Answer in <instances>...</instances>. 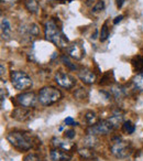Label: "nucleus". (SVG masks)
Returning <instances> with one entry per match:
<instances>
[{"label":"nucleus","mask_w":143,"mask_h":161,"mask_svg":"<svg viewBox=\"0 0 143 161\" xmlns=\"http://www.w3.org/2000/svg\"><path fill=\"white\" fill-rule=\"evenodd\" d=\"M7 140L9 143L18 149L19 151H28L34 147V141L32 135L23 131H11L7 135Z\"/></svg>","instance_id":"obj_1"},{"label":"nucleus","mask_w":143,"mask_h":161,"mask_svg":"<svg viewBox=\"0 0 143 161\" xmlns=\"http://www.w3.org/2000/svg\"><path fill=\"white\" fill-rule=\"evenodd\" d=\"M45 39L51 43L55 44L56 47H64L68 43V39L63 33L62 29L56 25L54 20H49L45 23Z\"/></svg>","instance_id":"obj_2"},{"label":"nucleus","mask_w":143,"mask_h":161,"mask_svg":"<svg viewBox=\"0 0 143 161\" xmlns=\"http://www.w3.org/2000/svg\"><path fill=\"white\" fill-rule=\"evenodd\" d=\"M110 152L117 159H125L131 156L133 152V147H132L130 141H124L121 138H114L110 146Z\"/></svg>","instance_id":"obj_3"},{"label":"nucleus","mask_w":143,"mask_h":161,"mask_svg":"<svg viewBox=\"0 0 143 161\" xmlns=\"http://www.w3.org/2000/svg\"><path fill=\"white\" fill-rule=\"evenodd\" d=\"M62 98V93L60 90L53 86H46L40 90L39 93V102L43 106H51Z\"/></svg>","instance_id":"obj_4"},{"label":"nucleus","mask_w":143,"mask_h":161,"mask_svg":"<svg viewBox=\"0 0 143 161\" xmlns=\"http://www.w3.org/2000/svg\"><path fill=\"white\" fill-rule=\"evenodd\" d=\"M10 80H11V84L16 90L18 91H24L29 90L32 85V78L28 75L25 72L21 71H13L10 74Z\"/></svg>","instance_id":"obj_5"},{"label":"nucleus","mask_w":143,"mask_h":161,"mask_svg":"<svg viewBox=\"0 0 143 161\" xmlns=\"http://www.w3.org/2000/svg\"><path fill=\"white\" fill-rule=\"evenodd\" d=\"M114 129V125L108 119H103L100 121H97L95 125L89 126L88 129L86 130V132H87V135L99 136V135H108Z\"/></svg>","instance_id":"obj_6"},{"label":"nucleus","mask_w":143,"mask_h":161,"mask_svg":"<svg viewBox=\"0 0 143 161\" xmlns=\"http://www.w3.org/2000/svg\"><path fill=\"white\" fill-rule=\"evenodd\" d=\"M38 102H39V96H36V94L33 92H25L22 93V94H19L17 96V103H18V105L25 108L35 107Z\"/></svg>","instance_id":"obj_7"},{"label":"nucleus","mask_w":143,"mask_h":161,"mask_svg":"<svg viewBox=\"0 0 143 161\" xmlns=\"http://www.w3.org/2000/svg\"><path fill=\"white\" fill-rule=\"evenodd\" d=\"M54 80H55V82L58 85L66 88V90H71V88H73L76 85L75 78L72 75H69V74L65 73V72H62V71L56 72L55 75H54Z\"/></svg>","instance_id":"obj_8"},{"label":"nucleus","mask_w":143,"mask_h":161,"mask_svg":"<svg viewBox=\"0 0 143 161\" xmlns=\"http://www.w3.org/2000/svg\"><path fill=\"white\" fill-rule=\"evenodd\" d=\"M67 53L72 58L79 61L85 56V49L79 43H73L67 47Z\"/></svg>","instance_id":"obj_9"},{"label":"nucleus","mask_w":143,"mask_h":161,"mask_svg":"<svg viewBox=\"0 0 143 161\" xmlns=\"http://www.w3.org/2000/svg\"><path fill=\"white\" fill-rule=\"evenodd\" d=\"M50 158L52 161H71L73 156L72 153H69V151L55 148V149H52L50 152Z\"/></svg>","instance_id":"obj_10"},{"label":"nucleus","mask_w":143,"mask_h":161,"mask_svg":"<svg viewBox=\"0 0 143 161\" xmlns=\"http://www.w3.org/2000/svg\"><path fill=\"white\" fill-rule=\"evenodd\" d=\"M77 75H78L79 80H81L83 83L88 84V85H90V84H94L95 82H96V80H97L96 74L94 73V71H92V69H79L78 73H77Z\"/></svg>","instance_id":"obj_11"},{"label":"nucleus","mask_w":143,"mask_h":161,"mask_svg":"<svg viewBox=\"0 0 143 161\" xmlns=\"http://www.w3.org/2000/svg\"><path fill=\"white\" fill-rule=\"evenodd\" d=\"M52 145H53L55 148L66 150V151H72L74 148H76V145H75V143L68 142L67 140L60 138V137H54V138L52 139Z\"/></svg>","instance_id":"obj_12"},{"label":"nucleus","mask_w":143,"mask_h":161,"mask_svg":"<svg viewBox=\"0 0 143 161\" xmlns=\"http://www.w3.org/2000/svg\"><path fill=\"white\" fill-rule=\"evenodd\" d=\"M30 110L29 108H25V107H17L13 109L11 114V117L16 120H19V121H25L30 118Z\"/></svg>","instance_id":"obj_13"},{"label":"nucleus","mask_w":143,"mask_h":161,"mask_svg":"<svg viewBox=\"0 0 143 161\" xmlns=\"http://www.w3.org/2000/svg\"><path fill=\"white\" fill-rule=\"evenodd\" d=\"M123 118H124V114H123V112H121L120 109H116V110L112 112L111 116L108 118V120L114 125V128H118L119 125H121V124L124 123V121H123Z\"/></svg>","instance_id":"obj_14"},{"label":"nucleus","mask_w":143,"mask_h":161,"mask_svg":"<svg viewBox=\"0 0 143 161\" xmlns=\"http://www.w3.org/2000/svg\"><path fill=\"white\" fill-rule=\"evenodd\" d=\"M110 94L116 99H122L127 96V91H125L124 86L114 85V86H112L111 90H110Z\"/></svg>","instance_id":"obj_15"},{"label":"nucleus","mask_w":143,"mask_h":161,"mask_svg":"<svg viewBox=\"0 0 143 161\" xmlns=\"http://www.w3.org/2000/svg\"><path fill=\"white\" fill-rule=\"evenodd\" d=\"M10 32H11L10 22L8 21V19L1 18V36H3V39H6V40L9 39Z\"/></svg>","instance_id":"obj_16"},{"label":"nucleus","mask_w":143,"mask_h":161,"mask_svg":"<svg viewBox=\"0 0 143 161\" xmlns=\"http://www.w3.org/2000/svg\"><path fill=\"white\" fill-rule=\"evenodd\" d=\"M78 154L83 159H85V160H92V159H94L96 157V153H95L94 150L92 148H87V147L78 149Z\"/></svg>","instance_id":"obj_17"},{"label":"nucleus","mask_w":143,"mask_h":161,"mask_svg":"<svg viewBox=\"0 0 143 161\" xmlns=\"http://www.w3.org/2000/svg\"><path fill=\"white\" fill-rule=\"evenodd\" d=\"M112 83H114V72L112 71H108L101 77L100 82H99V85H111Z\"/></svg>","instance_id":"obj_18"},{"label":"nucleus","mask_w":143,"mask_h":161,"mask_svg":"<svg viewBox=\"0 0 143 161\" xmlns=\"http://www.w3.org/2000/svg\"><path fill=\"white\" fill-rule=\"evenodd\" d=\"M83 145L87 148H92L94 149L97 145H98V138L94 135H87L85 138L83 139Z\"/></svg>","instance_id":"obj_19"},{"label":"nucleus","mask_w":143,"mask_h":161,"mask_svg":"<svg viewBox=\"0 0 143 161\" xmlns=\"http://www.w3.org/2000/svg\"><path fill=\"white\" fill-rule=\"evenodd\" d=\"M24 6L28 9V11L31 14H38L40 10L38 0H24Z\"/></svg>","instance_id":"obj_20"},{"label":"nucleus","mask_w":143,"mask_h":161,"mask_svg":"<svg viewBox=\"0 0 143 161\" xmlns=\"http://www.w3.org/2000/svg\"><path fill=\"white\" fill-rule=\"evenodd\" d=\"M131 64H132V66H133L134 71L142 73L143 72V56L142 55L134 56L131 61Z\"/></svg>","instance_id":"obj_21"},{"label":"nucleus","mask_w":143,"mask_h":161,"mask_svg":"<svg viewBox=\"0 0 143 161\" xmlns=\"http://www.w3.org/2000/svg\"><path fill=\"white\" fill-rule=\"evenodd\" d=\"M61 60H62V62L64 63L65 66H66L68 69H71V71H77V69H78V65L72 62L71 58H69V56H67L64 54V55H62Z\"/></svg>","instance_id":"obj_22"},{"label":"nucleus","mask_w":143,"mask_h":161,"mask_svg":"<svg viewBox=\"0 0 143 161\" xmlns=\"http://www.w3.org/2000/svg\"><path fill=\"white\" fill-rule=\"evenodd\" d=\"M133 85L140 92H143V72L136 74L133 77Z\"/></svg>","instance_id":"obj_23"},{"label":"nucleus","mask_w":143,"mask_h":161,"mask_svg":"<svg viewBox=\"0 0 143 161\" xmlns=\"http://www.w3.org/2000/svg\"><path fill=\"white\" fill-rule=\"evenodd\" d=\"M135 130V126L133 125V123L130 120H125L122 125V131L127 135H132Z\"/></svg>","instance_id":"obj_24"},{"label":"nucleus","mask_w":143,"mask_h":161,"mask_svg":"<svg viewBox=\"0 0 143 161\" xmlns=\"http://www.w3.org/2000/svg\"><path fill=\"white\" fill-rule=\"evenodd\" d=\"M85 121L88 124L89 126H93L98 121V118H97V115L95 114L94 112H87L85 114Z\"/></svg>","instance_id":"obj_25"},{"label":"nucleus","mask_w":143,"mask_h":161,"mask_svg":"<svg viewBox=\"0 0 143 161\" xmlns=\"http://www.w3.org/2000/svg\"><path fill=\"white\" fill-rule=\"evenodd\" d=\"M74 97L78 101H84L88 97V91L86 88H78L77 91H75Z\"/></svg>","instance_id":"obj_26"},{"label":"nucleus","mask_w":143,"mask_h":161,"mask_svg":"<svg viewBox=\"0 0 143 161\" xmlns=\"http://www.w3.org/2000/svg\"><path fill=\"white\" fill-rule=\"evenodd\" d=\"M109 36V30H108V25L107 22L103 23V25L101 27V31H100V36H99V39H100L101 42L106 41Z\"/></svg>","instance_id":"obj_27"},{"label":"nucleus","mask_w":143,"mask_h":161,"mask_svg":"<svg viewBox=\"0 0 143 161\" xmlns=\"http://www.w3.org/2000/svg\"><path fill=\"white\" fill-rule=\"evenodd\" d=\"M23 161H42V159L35 153H28L24 156Z\"/></svg>","instance_id":"obj_28"},{"label":"nucleus","mask_w":143,"mask_h":161,"mask_svg":"<svg viewBox=\"0 0 143 161\" xmlns=\"http://www.w3.org/2000/svg\"><path fill=\"white\" fill-rule=\"evenodd\" d=\"M103 8H105V3H103V0H99V1H97L96 5L93 7V12H95V14L100 12L103 10Z\"/></svg>","instance_id":"obj_29"},{"label":"nucleus","mask_w":143,"mask_h":161,"mask_svg":"<svg viewBox=\"0 0 143 161\" xmlns=\"http://www.w3.org/2000/svg\"><path fill=\"white\" fill-rule=\"evenodd\" d=\"M75 130H73V129H68V130H66L65 131V138L66 139H74L75 138Z\"/></svg>","instance_id":"obj_30"},{"label":"nucleus","mask_w":143,"mask_h":161,"mask_svg":"<svg viewBox=\"0 0 143 161\" xmlns=\"http://www.w3.org/2000/svg\"><path fill=\"white\" fill-rule=\"evenodd\" d=\"M64 123L66 126H76L77 125V123H75L74 119L72 118V117H67V118H65Z\"/></svg>","instance_id":"obj_31"},{"label":"nucleus","mask_w":143,"mask_h":161,"mask_svg":"<svg viewBox=\"0 0 143 161\" xmlns=\"http://www.w3.org/2000/svg\"><path fill=\"white\" fill-rule=\"evenodd\" d=\"M125 0H116V3H117V7L120 9V8H122L123 3H124Z\"/></svg>","instance_id":"obj_32"},{"label":"nucleus","mask_w":143,"mask_h":161,"mask_svg":"<svg viewBox=\"0 0 143 161\" xmlns=\"http://www.w3.org/2000/svg\"><path fill=\"white\" fill-rule=\"evenodd\" d=\"M123 19V16H118V17H116L114 18V25H118L119 22H121V20Z\"/></svg>","instance_id":"obj_33"},{"label":"nucleus","mask_w":143,"mask_h":161,"mask_svg":"<svg viewBox=\"0 0 143 161\" xmlns=\"http://www.w3.org/2000/svg\"><path fill=\"white\" fill-rule=\"evenodd\" d=\"M18 0H1V3H17Z\"/></svg>","instance_id":"obj_34"},{"label":"nucleus","mask_w":143,"mask_h":161,"mask_svg":"<svg viewBox=\"0 0 143 161\" xmlns=\"http://www.w3.org/2000/svg\"><path fill=\"white\" fill-rule=\"evenodd\" d=\"M57 1L61 3H72L73 0H57Z\"/></svg>","instance_id":"obj_35"},{"label":"nucleus","mask_w":143,"mask_h":161,"mask_svg":"<svg viewBox=\"0 0 143 161\" xmlns=\"http://www.w3.org/2000/svg\"><path fill=\"white\" fill-rule=\"evenodd\" d=\"M97 33H98V30L96 29V30H95V33H94V36H93L92 38H93V39H96V38H97Z\"/></svg>","instance_id":"obj_36"}]
</instances>
